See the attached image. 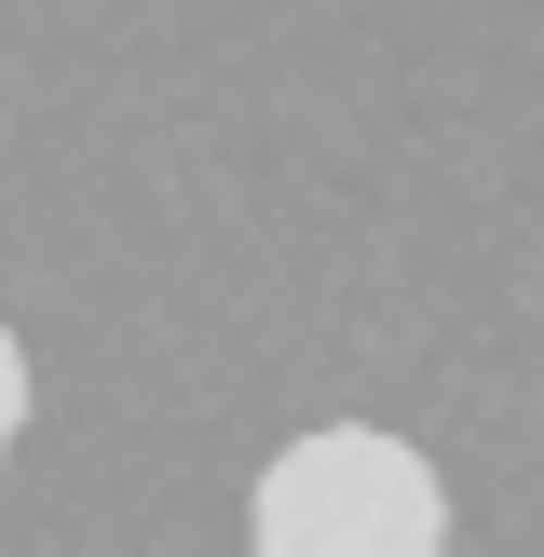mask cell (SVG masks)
I'll use <instances>...</instances> for the list:
<instances>
[{"instance_id": "cell-2", "label": "cell", "mask_w": 544, "mask_h": 557, "mask_svg": "<svg viewBox=\"0 0 544 557\" xmlns=\"http://www.w3.org/2000/svg\"><path fill=\"white\" fill-rule=\"evenodd\" d=\"M14 449H27V341L0 326V462H14Z\"/></svg>"}, {"instance_id": "cell-1", "label": "cell", "mask_w": 544, "mask_h": 557, "mask_svg": "<svg viewBox=\"0 0 544 557\" xmlns=\"http://www.w3.org/2000/svg\"><path fill=\"white\" fill-rule=\"evenodd\" d=\"M245 557H449V490L395 422H313L245 490Z\"/></svg>"}]
</instances>
